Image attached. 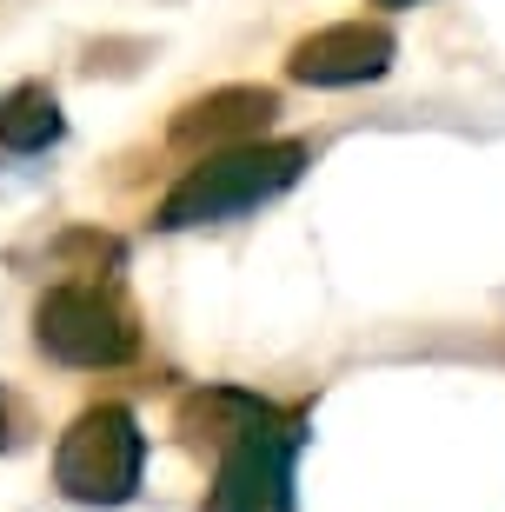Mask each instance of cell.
Instances as JSON below:
<instances>
[{"instance_id": "cell-5", "label": "cell", "mask_w": 505, "mask_h": 512, "mask_svg": "<svg viewBox=\"0 0 505 512\" xmlns=\"http://www.w3.org/2000/svg\"><path fill=\"white\" fill-rule=\"evenodd\" d=\"M386 67H393V34H386V27H366V20L326 27V34H313V40L293 47V80H313V87L379 80Z\"/></svg>"}, {"instance_id": "cell-6", "label": "cell", "mask_w": 505, "mask_h": 512, "mask_svg": "<svg viewBox=\"0 0 505 512\" xmlns=\"http://www.w3.org/2000/svg\"><path fill=\"white\" fill-rule=\"evenodd\" d=\"M280 114V100L260 94V87H233V94H213L200 100V107H187V120H180V140H233V147H246V140H260V127Z\"/></svg>"}, {"instance_id": "cell-7", "label": "cell", "mask_w": 505, "mask_h": 512, "mask_svg": "<svg viewBox=\"0 0 505 512\" xmlns=\"http://www.w3.org/2000/svg\"><path fill=\"white\" fill-rule=\"evenodd\" d=\"M47 140H60V107L47 87H20L0 100V147L7 153H40Z\"/></svg>"}, {"instance_id": "cell-3", "label": "cell", "mask_w": 505, "mask_h": 512, "mask_svg": "<svg viewBox=\"0 0 505 512\" xmlns=\"http://www.w3.org/2000/svg\"><path fill=\"white\" fill-rule=\"evenodd\" d=\"M140 466H147V439H140L133 413H120V406L80 413L54 459L67 499H87V506H120L140 486Z\"/></svg>"}, {"instance_id": "cell-8", "label": "cell", "mask_w": 505, "mask_h": 512, "mask_svg": "<svg viewBox=\"0 0 505 512\" xmlns=\"http://www.w3.org/2000/svg\"><path fill=\"white\" fill-rule=\"evenodd\" d=\"M0 446H7V399H0Z\"/></svg>"}, {"instance_id": "cell-1", "label": "cell", "mask_w": 505, "mask_h": 512, "mask_svg": "<svg viewBox=\"0 0 505 512\" xmlns=\"http://www.w3.org/2000/svg\"><path fill=\"white\" fill-rule=\"evenodd\" d=\"M300 167H306V147H293V140H280V147H260V140L226 147V153H213V160H200V167L167 193L160 227H213V220H233V213L286 193L300 180Z\"/></svg>"}, {"instance_id": "cell-2", "label": "cell", "mask_w": 505, "mask_h": 512, "mask_svg": "<svg viewBox=\"0 0 505 512\" xmlns=\"http://www.w3.org/2000/svg\"><path fill=\"white\" fill-rule=\"evenodd\" d=\"M220 479H213V499L206 512H286L293 506V453H300V433L280 426L260 399H240L233 426H220Z\"/></svg>"}, {"instance_id": "cell-4", "label": "cell", "mask_w": 505, "mask_h": 512, "mask_svg": "<svg viewBox=\"0 0 505 512\" xmlns=\"http://www.w3.org/2000/svg\"><path fill=\"white\" fill-rule=\"evenodd\" d=\"M40 346L60 366H120L133 353V320L100 293V286H54L34 313Z\"/></svg>"}, {"instance_id": "cell-9", "label": "cell", "mask_w": 505, "mask_h": 512, "mask_svg": "<svg viewBox=\"0 0 505 512\" xmlns=\"http://www.w3.org/2000/svg\"><path fill=\"white\" fill-rule=\"evenodd\" d=\"M373 7H412V0H373Z\"/></svg>"}]
</instances>
